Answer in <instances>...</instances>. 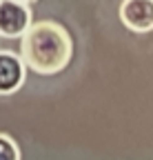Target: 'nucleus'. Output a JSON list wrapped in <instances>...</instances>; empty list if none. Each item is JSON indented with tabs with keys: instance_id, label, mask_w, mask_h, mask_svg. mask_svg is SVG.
Here are the masks:
<instances>
[{
	"instance_id": "1",
	"label": "nucleus",
	"mask_w": 153,
	"mask_h": 160,
	"mask_svg": "<svg viewBox=\"0 0 153 160\" xmlns=\"http://www.w3.org/2000/svg\"><path fill=\"white\" fill-rule=\"evenodd\" d=\"M20 58L27 69L40 76L60 73L73 58V40L69 31L58 22L51 20L33 22L20 42Z\"/></svg>"
},
{
	"instance_id": "2",
	"label": "nucleus",
	"mask_w": 153,
	"mask_h": 160,
	"mask_svg": "<svg viewBox=\"0 0 153 160\" xmlns=\"http://www.w3.org/2000/svg\"><path fill=\"white\" fill-rule=\"evenodd\" d=\"M33 27L31 5L27 0H0V36L25 38Z\"/></svg>"
},
{
	"instance_id": "3",
	"label": "nucleus",
	"mask_w": 153,
	"mask_h": 160,
	"mask_svg": "<svg viewBox=\"0 0 153 160\" xmlns=\"http://www.w3.org/2000/svg\"><path fill=\"white\" fill-rule=\"evenodd\" d=\"M25 73L27 65L20 56L9 49H0V96L16 93L25 82Z\"/></svg>"
},
{
	"instance_id": "4",
	"label": "nucleus",
	"mask_w": 153,
	"mask_h": 160,
	"mask_svg": "<svg viewBox=\"0 0 153 160\" xmlns=\"http://www.w3.org/2000/svg\"><path fill=\"white\" fill-rule=\"evenodd\" d=\"M120 20L136 33H149L153 29V0H124L120 5Z\"/></svg>"
},
{
	"instance_id": "5",
	"label": "nucleus",
	"mask_w": 153,
	"mask_h": 160,
	"mask_svg": "<svg viewBox=\"0 0 153 160\" xmlns=\"http://www.w3.org/2000/svg\"><path fill=\"white\" fill-rule=\"evenodd\" d=\"M0 160H20V149L7 133H0Z\"/></svg>"
}]
</instances>
